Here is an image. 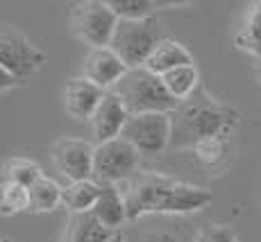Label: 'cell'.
<instances>
[{
  "mask_svg": "<svg viewBox=\"0 0 261 242\" xmlns=\"http://www.w3.org/2000/svg\"><path fill=\"white\" fill-rule=\"evenodd\" d=\"M129 188L123 193L127 222L150 213H198L212 204V193L166 174L145 172L129 179Z\"/></svg>",
  "mask_w": 261,
  "mask_h": 242,
  "instance_id": "cell-1",
  "label": "cell"
},
{
  "mask_svg": "<svg viewBox=\"0 0 261 242\" xmlns=\"http://www.w3.org/2000/svg\"><path fill=\"white\" fill-rule=\"evenodd\" d=\"M173 138L170 145H193L202 138H225L239 123V113L209 100H187L173 111Z\"/></svg>",
  "mask_w": 261,
  "mask_h": 242,
  "instance_id": "cell-2",
  "label": "cell"
},
{
  "mask_svg": "<svg viewBox=\"0 0 261 242\" xmlns=\"http://www.w3.org/2000/svg\"><path fill=\"white\" fill-rule=\"evenodd\" d=\"M112 93L123 102L129 115L134 113H173L179 107L173 98L166 93L159 75H152L150 70L127 68L125 75L114 84Z\"/></svg>",
  "mask_w": 261,
  "mask_h": 242,
  "instance_id": "cell-3",
  "label": "cell"
},
{
  "mask_svg": "<svg viewBox=\"0 0 261 242\" xmlns=\"http://www.w3.org/2000/svg\"><path fill=\"white\" fill-rule=\"evenodd\" d=\"M164 39L157 18L145 21H118L107 48L118 54L127 68H141L154 45Z\"/></svg>",
  "mask_w": 261,
  "mask_h": 242,
  "instance_id": "cell-4",
  "label": "cell"
},
{
  "mask_svg": "<svg viewBox=\"0 0 261 242\" xmlns=\"http://www.w3.org/2000/svg\"><path fill=\"white\" fill-rule=\"evenodd\" d=\"M0 66L16 82L25 84L46 66V52L18 27L0 23Z\"/></svg>",
  "mask_w": 261,
  "mask_h": 242,
  "instance_id": "cell-5",
  "label": "cell"
},
{
  "mask_svg": "<svg viewBox=\"0 0 261 242\" xmlns=\"http://www.w3.org/2000/svg\"><path fill=\"white\" fill-rule=\"evenodd\" d=\"M139 163H141V154L118 136L93 147L91 179L98 186H118L139 174Z\"/></svg>",
  "mask_w": 261,
  "mask_h": 242,
  "instance_id": "cell-6",
  "label": "cell"
},
{
  "mask_svg": "<svg viewBox=\"0 0 261 242\" xmlns=\"http://www.w3.org/2000/svg\"><path fill=\"white\" fill-rule=\"evenodd\" d=\"M116 23L118 18L107 0H84L71 7V32L91 50L107 48Z\"/></svg>",
  "mask_w": 261,
  "mask_h": 242,
  "instance_id": "cell-7",
  "label": "cell"
},
{
  "mask_svg": "<svg viewBox=\"0 0 261 242\" xmlns=\"http://www.w3.org/2000/svg\"><path fill=\"white\" fill-rule=\"evenodd\" d=\"M120 138L127 140L139 154H162L170 147L173 115L170 113H134L127 118Z\"/></svg>",
  "mask_w": 261,
  "mask_h": 242,
  "instance_id": "cell-8",
  "label": "cell"
},
{
  "mask_svg": "<svg viewBox=\"0 0 261 242\" xmlns=\"http://www.w3.org/2000/svg\"><path fill=\"white\" fill-rule=\"evenodd\" d=\"M93 147L91 140L73 138V136H64V138L55 140L50 147V159L53 165L64 179L71 181H84L91 179L93 170Z\"/></svg>",
  "mask_w": 261,
  "mask_h": 242,
  "instance_id": "cell-9",
  "label": "cell"
},
{
  "mask_svg": "<svg viewBox=\"0 0 261 242\" xmlns=\"http://www.w3.org/2000/svg\"><path fill=\"white\" fill-rule=\"evenodd\" d=\"M127 118H129V113L123 107V102L112 90H105L98 107L93 111V115L89 118V127H91V136H93L95 145L118 138L125 123H127Z\"/></svg>",
  "mask_w": 261,
  "mask_h": 242,
  "instance_id": "cell-10",
  "label": "cell"
},
{
  "mask_svg": "<svg viewBox=\"0 0 261 242\" xmlns=\"http://www.w3.org/2000/svg\"><path fill=\"white\" fill-rule=\"evenodd\" d=\"M125 70H127V66L120 62L116 52H112L109 48H95L89 50V54L84 57L80 77L91 82L100 90H112L114 84L125 75Z\"/></svg>",
  "mask_w": 261,
  "mask_h": 242,
  "instance_id": "cell-11",
  "label": "cell"
},
{
  "mask_svg": "<svg viewBox=\"0 0 261 242\" xmlns=\"http://www.w3.org/2000/svg\"><path fill=\"white\" fill-rule=\"evenodd\" d=\"M102 93L105 90L93 86V84L87 82L84 77H71L64 84V90H62L64 111H66L73 120H77V123H89V118L93 115Z\"/></svg>",
  "mask_w": 261,
  "mask_h": 242,
  "instance_id": "cell-12",
  "label": "cell"
},
{
  "mask_svg": "<svg viewBox=\"0 0 261 242\" xmlns=\"http://www.w3.org/2000/svg\"><path fill=\"white\" fill-rule=\"evenodd\" d=\"M91 215L98 224L105 229L118 233L120 226L127 222V208H125V197L118 186H100V195L95 199Z\"/></svg>",
  "mask_w": 261,
  "mask_h": 242,
  "instance_id": "cell-13",
  "label": "cell"
},
{
  "mask_svg": "<svg viewBox=\"0 0 261 242\" xmlns=\"http://www.w3.org/2000/svg\"><path fill=\"white\" fill-rule=\"evenodd\" d=\"M187 64H195L193 54L189 52L187 45H182L179 41H175V39L164 37L162 41L154 45L150 57L145 59L143 68L150 70L152 75H159V77H162V75L168 73V70H173L177 66H187Z\"/></svg>",
  "mask_w": 261,
  "mask_h": 242,
  "instance_id": "cell-14",
  "label": "cell"
},
{
  "mask_svg": "<svg viewBox=\"0 0 261 242\" xmlns=\"http://www.w3.org/2000/svg\"><path fill=\"white\" fill-rule=\"evenodd\" d=\"M162 84L166 93L175 100L177 104L191 100L200 88V70L195 64H187V66H177L168 73L162 75Z\"/></svg>",
  "mask_w": 261,
  "mask_h": 242,
  "instance_id": "cell-15",
  "label": "cell"
},
{
  "mask_svg": "<svg viewBox=\"0 0 261 242\" xmlns=\"http://www.w3.org/2000/svg\"><path fill=\"white\" fill-rule=\"evenodd\" d=\"M98 195H100V186L93 179L71 181V184L62 186V206L71 215L91 213Z\"/></svg>",
  "mask_w": 261,
  "mask_h": 242,
  "instance_id": "cell-16",
  "label": "cell"
},
{
  "mask_svg": "<svg viewBox=\"0 0 261 242\" xmlns=\"http://www.w3.org/2000/svg\"><path fill=\"white\" fill-rule=\"evenodd\" d=\"M107 3L118 21H145V18H154V14L162 9L184 5L173 3V0H168V3H164V0H107Z\"/></svg>",
  "mask_w": 261,
  "mask_h": 242,
  "instance_id": "cell-17",
  "label": "cell"
},
{
  "mask_svg": "<svg viewBox=\"0 0 261 242\" xmlns=\"http://www.w3.org/2000/svg\"><path fill=\"white\" fill-rule=\"evenodd\" d=\"M234 45L241 52L261 59V0L250 5V9L245 12L243 23L239 25L237 34H234Z\"/></svg>",
  "mask_w": 261,
  "mask_h": 242,
  "instance_id": "cell-18",
  "label": "cell"
},
{
  "mask_svg": "<svg viewBox=\"0 0 261 242\" xmlns=\"http://www.w3.org/2000/svg\"><path fill=\"white\" fill-rule=\"evenodd\" d=\"M112 235L114 231L98 224L91 213H82V215H71L62 242H109Z\"/></svg>",
  "mask_w": 261,
  "mask_h": 242,
  "instance_id": "cell-19",
  "label": "cell"
},
{
  "mask_svg": "<svg viewBox=\"0 0 261 242\" xmlns=\"http://www.w3.org/2000/svg\"><path fill=\"white\" fill-rule=\"evenodd\" d=\"M28 199L32 213H53L62 206V186L43 174L28 188Z\"/></svg>",
  "mask_w": 261,
  "mask_h": 242,
  "instance_id": "cell-20",
  "label": "cell"
},
{
  "mask_svg": "<svg viewBox=\"0 0 261 242\" xmlns=\"http://www.w3.org/2000/svg\"><path fill=\"white\" fill-rule=\"evenodd\" d=\"M39 176H43L41 165L32 159H25V156H12V159L0 163V181H7V184L30 188Z\"/></svg>",
  "mask_w": 261,
  "mask_h": 242,
  "instance_id": "cell-21",
  "label": "cell"
},
{
  "mask_svg": "<svg viewBox=\"0 0 261 242\" xmlns=\"http://www.w3.org/2000/svg\"><path fill=\"white\" fill-rule=\"evenodd\" d=\"M191 149H193V156L198 159V163L204 165V168H220L229 154L227 140L220 138V136L198 140V143L191 145Z\"/></svg>",
  "mask_w": 261,
  "mask_h": 242,
  "instance_id": "cell-22",
  "label": "cell"
},
{
  "mask_svg": "<svg viewBox=\"0 0 261 242\" xmlns=\"http://www.w3.org/2000/svg\"><path fill=\"white\" fill-rule=\"evenodd\" d=\"M28 210H30L28 188L0 181V215L3 218H14V215L28 213Z\"/></svg>",
  "mask_w": 261,
  "mask_h": 242,
  "instance_id": "cell-23",
  "label": "cell"
},
{
  "mask_svg": "<svg viewBox=\"0 0 261 242\" xmlns=\"http://www.w3.org/2000/svg\"><path fill=\"white\" fill-rule=\"evenodd\" d=\"M198 242H241L239 235L234 233L229 226H223V224H212L200 233Z\"/></svg>",
  "mask_w": 261,
  "mask_h": 242,
  "instance_id": "cell-24",
  "label": "cell"
},
{
  "mask_svg": "<svg viewBox=\"0 0 261 242\" xmlns=\"http://www.w3.org/2000/svg\"><path fill=\"white\" fill-rule=\"evenodd\" d=\"M18 86H23V84L16 82V79H14L12 75L7 73V70L0 66V95H3V93H9V90H14V88H18Z\"/></svg>",
  "mask_w": 261,
  "mask_h": 242,
  "instance_id": "cell-25",
  "label": "cell"
},
{
  "mask_svg": "<svg viewBox=\"0 0 261 242\" xmlns=\"http://www.w3.org/2000/svg\"><path fill=\"white\" fill-rule=\"evenodd\" d=\"M143 242H182V240L173 233H152L148 238H143Z\"/></svg>",
  "mask_w": 261,
  "mask_h": 242,
  "instance_id": "cell-26",
  "label": "cell"
},
{
  "mask_svg": "<svg viewBox=\"0 0 261 242\" xmlns=\"http://www.w3.org/2000/svg\"><path fill=\"white\" fill-rule=\"evenodd\" d=\"M254 75H257V82L261 84V59H257V64H254Z\"/></svg>",
  "mask_w": 261,
  "mask_h": 242,
  "instance_id": "cell-27",
  "label": "cell"
},
{
  "mask_svg": "<svg viewBox=\"0 0 261 242\" xmlns=\"http://www.w3.org/2000/svg\"><path fill=\"white\" fill-rule=\"evenodd\" d=\"M109 242H127V240H125V235L118 231V233H114V235H112V240H109Z\"/></svg>",
  "mask_w": 261,
  "mask_h": 242,
  "instance_id": "cell-28",
  "label": "cell"
},
{
  "mask_svg": "<svg viewBox=\"0 0 261 242\" xmlns=\"http://www.w3.org/2000/svg\"><path fill=\"white\" fill-rule=\"evenodd\" d=\"M0 242H12V240H7V238H3V240H0Z\"/></svg>",
  "mask_w": 261,
  "mask_h": 242,
  "instance_id": "cell-29",
  "label": "cell"
}]
</instances>
